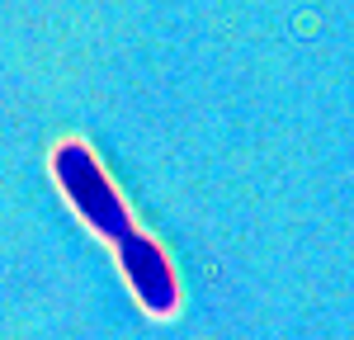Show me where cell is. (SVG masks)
<instances>
[{
  "instance_id": "cell-2",
  "label": "cell",
  "mask_w": 354,
  "mask_h": 340,
  "mask_svg": "<svg viewBox=\"0 0 354 340\" xmlns=\"http://www.w3.org/2000/svg\"><path fill=\"white\" fill-rule=\"evenodd\" d=\"M113 260H118V270H123V279L133 288L137 308L147 312V317L170 321L180 312V279H175L170 255L156 246V236H147V232L133 227L123 241H113Z\"/></svg>"
},
{
  "instance_id": "cell-1",
  "label": "cell",
  "mask_w": 354,
  "mask_h": 340,
  "mask_svg": "<svg viewBox=\"0 0 354 340\" xmlns=\"http://www.w3.org/2000/svg\"><path fill=\"white\" fill-rule=\"evenodd\" d=\"M53 180L66 194V203L76 208V218L95 236H104L109 246L133 232V208L123 203V194L113 189V180L104 175V166L95 161V151L85 142L66 138L53 147Z\"/></svg>"
}]
</instances>
